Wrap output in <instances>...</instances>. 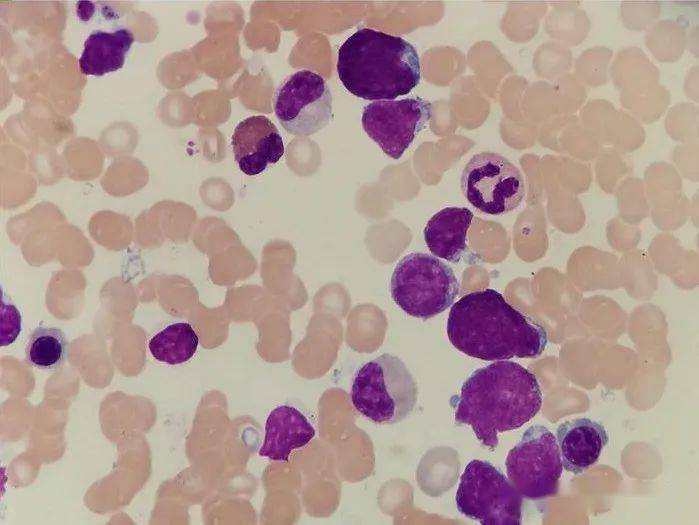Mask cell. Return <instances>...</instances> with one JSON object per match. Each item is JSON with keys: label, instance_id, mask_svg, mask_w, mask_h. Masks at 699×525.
Listing matches in <instances>:
<instances>
[{"label": "cell", "instance_id": "6da1fadb", "mask_svg": "<svg viewBox=\"0 0 699 525\" xmlns=\"http://www.w3.org/2000/svg\"><path fill=\"white\" fill-rule=\"evenodd\" d=\"M446 331L457 350L485 361L536 358L548 342L540 324L493 289L471 292L454 303Z\"/></svg>", "mask_w": 699, "mask_h": 525}, {"label": "cell", "instance_id": "7a4b0ae2", "mask_svg": "<svg viewBox=\"0 0 699 525\" xmlns=\"http://www.w3.org/2000/svg\"><path fill=\"white\" fill-rule=\"evenodd\" d=\"M542 406V391L533 373L520 364L501 360L475 370L454 397L455 423L472 427L490 451L498 434L520 428Z\"/></svg>", "mask_w": 699, "mask_h": 525}, {"label": "cell", "instance_id": "3957f363", "mask_svg": "<svg viewBox=\"0 0 699 525\" xmlns=\"http://www.w3.org/2000/svg\"><path fill=\"white\" fill-rule=\"evenodd\" d=\"M337 73L343 86L358 98L394 100L419 84L421 65L407 40L362 28L340 46Z\"/></svg>", "mask_w": 699, "mask_h": 525}, {"label": "cell", "instance_id": "277c9868", "mask_svg": "<svg viewBox=\"0 0 699 525\" xmlns=\"http://www.w3.org/2000/svg\"><path fill=\"white\" fill-rule=\"evenodd\" d=\"M418 387L404 362L384 353L356 373L351 401L355 409L378 424H395L413 410Z\"/></svg>", "mask_w": 699, "mask_h": 525}, {"label": "cell", "instance_id": "5b68a950", "mask_svg": "<svg viewBox=\"0 0 699 525\" xmlns=\"http://www.w3.org/2000/svg\"><path fill=\"white\" fill-rule=\"evenodd\" d=\"M458 291L453 270L437 257L420 252L400 259L390 282L395 304L408 315L423 320L449 308Z\"/></svg>", "mask_w": 699, "mask_h": 525}, {"label": "cell", "instance_id": "8992f818", "mask_svg": "<svg viewBox=\"0 0 699 525\" xmlns=\"http://www.w3.org/2000/svg\"><path fill=\"white\" fill-rule=\"evenodd\" d=\"M456 506L482 525H520L522 496L490 462L470 461L461 475Z\"/></svg>", "mask_w": 699, "mask_h": 525}, {"label": "cell", "instance_id": "52a82bcc", "mask_svg": "<svg viewBox=\"0 0 699 525\" xmlns=\"http://www.w3.org/2000/svg\"><path fill=\"white\" fill-rule=\"evenodd\" d=\"M505 466L522 497L539 500L558 493L563 466L556 437L545 426H530L508 452Z\"/></svg>", "mask_w": 699, "mask_h": 525}, {"label": "cell", "instance_id": "ba28073f", "mask_svg": "<svg viewBox=\"0 0 699 525\" xmlns=\"http://www.w3.org/2000/svg\"><path fill=\"white\" fill-rule=\"evenodd\" d=\"M460 183L467 201L489 215L511 212L525 197L520 170L506 157L494 152L474 155L465 165Z\"/></svg>", "mask_w": 699, "mask_h": 525}, {"label": "cell", "instance_id": "9c48e42d", "mask_svg": "<svg viewBox=\"0 0 699 525\" xmlns=\"http://www.w3.org/2000/svg\"><path fill=\"white\" fill-rule=\"evenodd\" d=\"M273 108L282 127L296 136L312 135L332 118V94L326 80L311 70H299L276 89Z\"/></svg>", "mask_w": 699, "mask_h": 525}, {"label": "cell", "instance_id": "30bf717a", "mask_svg": "<svg viewBox=\"0 0 699 525\" xmlns=\"http://www.w3.org/2000/svg\"><path fill=\"white\" fill-rule=\"evenodd\" d=\"M431 103L423 98L378 100L366 105L362 127L392 159H399L429 122Z\"/></svg>", "mask_w": 699, "mask_h": 525}, {"label": "cell", "instance_id": "8fae6325", "mask_svg": "<svg viewBox=\"0 0 699 525\" xmlns=\"http://www.w3.org/2000/svg\"><path fill=\"white\" fill-rule=\"evenodd\" d=\"M234 158L240 170L255 176L284 154V144L276 125L263 115L240 121L231 138Z\"/></svg>", "mask_w": 699, "mask_h": 525}, {"label": "cell", "instance_id": "7c38bea8", "mask_svg": "<svg viewBox=\"0 0 699 525\" xmlns=\"http://www.w3.org/2000/svg\"><path fill=\"white\" fill-rule=\"evenodd\" d=\"M608 439L605 428L589 418L562 423L556 440L563 468L576 475L582 474L598 461Z\"/></svg>", "mask_w": 699, "mask_h": 525}, {"label": "cell", "instance_id": "4fadbf2b", "mask_svg": "<svg viewBox=\"0 0 699 525\" xmlns=\"http://www.w3.org/2000/svg\"><path fill=\"white\" fill-rule=\"evenodd\" d=\"M315 436V429L298 409L288 405L274 408L265 425L260 456L274 461H288L291 452L306 446Z\"/></svg>", "mask_w": 699, "mask_h": 525}, {"label": "cell", "instance_id": "5bb4252c", "mask_svg": "<svg viewBox=\"0 0 699 525\" xmlns=\"http://www.w3.org/2000/svg\"><path fill=\"white\" fill-rule=\"evenodd\" d=\"M473 213L464 207H446L434 214L424 228V239L435 257L457 263L467 244Z\"/></svg>", "mask_w": 699, "mask_h": 525}, {"label": "cell", "instance_id": "9a60e30c", "mask_svg": "<svg viewBox=\"0 0 699 525\" xmlns=\"http://www.w3.org/2000/svg\"><path fill=\"white\" fill-rule=\"evenodd\" d=\"M134 35L126 28L114 32L95 31L84 43L79 58L80 71L85 75L103 76L122 68Z\"/></svg>", "mask_w": 699, "mask_h": 525}, {"label": "cell", "instance_id": "2e32d148", "mask_svg": "<svg viewBox=\"0 0 699 525\" xmlns=\"http://www.w3.org/2000/svg\"><path fill=\"white\" fill-rule=\"evenodd\" d=\"M199 338L189 323H174L156 335L148 344L152 356L169 365H177L190 360L195 354Z\"/></svg>", "mask_w": 699, "mask_h": 525}, {"label": "cell", "instance_id": "e0dca14e", "mask_svg": "<svg viewBox=\"0 0 699 525\" xmlns=\"http://www.w3.org/2000/svg\"><path fill=\"white\" fill-rule=\"evenodd\" d=\"M68 342L64 332L53 327H38L30 335L25 352L27 362L38 369L60 368L67 357Z\"/></svg>", "mask_w": 699, "mask_h": 525}, {"label": "cell", "instance_id": "ac0fdd59", "mask_svg": "<svg viewBox=\"0 0 699 525\" xmlns=\"http://www.w3.org/2000/svg\"><path fill=\"white\" fill-rule=\"evenodd\" d=\"M21 330V316L13 305L1 302V345L11 344Z\"/></svg>", "mask_w": 699, "mask_h": 525}]
</instances>
